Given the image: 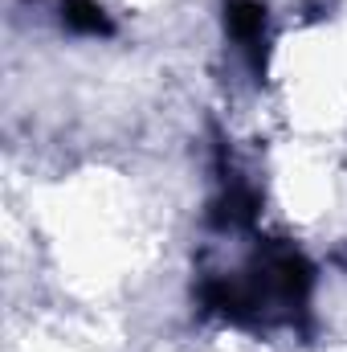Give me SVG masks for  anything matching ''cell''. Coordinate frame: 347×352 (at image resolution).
<instances>
[{
  "mask_svg": "<svg viewBox=\"0 0 347 352\" xmlns=\"http://www.w3.org/2000/svg\"><path fill=\"white\" fill-rule=\"evenodd\" d=\"M62 21L70 29H78V33H106L110 29L106 16H102V8L94 0H66L62 4Z\"/></svg>",
  "mask_w": 347,
  "mask_h": 352,
  "instance_id": "cell-2",
  "label": "cell"
},
{
  "mask_svg": "<svg viewBox=\"0 0 347 352\" xmlns=\"http://www.w3.org/2000/svg\"><path fill=\"white\" fill-rule=\"evenodd\" d=\"M261 25H265V8L261 4H254V0H233L229 4V29H233V37L246 50L261 45Z\"/></svg>",
  "mask_w": 347,
  "mask_h": 352,
  "instance_id": "cell-1",
  "label": "cell"
}]
</instances>
